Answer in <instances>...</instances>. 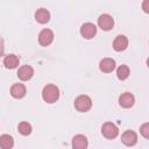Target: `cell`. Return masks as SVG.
Returning <instances> with one entry per match:
<instances>
[{"instance_id": "cell-5", "label": "cell", "mask_w": 149, "mask_h": 149, "mask_svg": "<svg viewBox=\"0 0 149 149\" xmlns=\"http://www.w3.org/2000/svg\"><path fill=\"white\" fill-rule=\"evenodd\" d=\"M80 34L84 38L90 40L97 34V27L91 22H86L80 27Z\"/></svg>"}, {"instance_id": "cell-6", "label": "cell", "mask_w": 149, "mask_h": 149, "mask_svg": "<svg viewBox=\"0 0 149 149\" xmlns=\"http://www.w3.org/2000/svg\"><path fill=\"white\" fill-rule=\"evenodd\" d=\"M52 41H54V33H52V30H50V29H43L40 33V35H38V42H40L41 45L47 47V45L51 44Z\"/></svg>"}, {"instance_id": "cell-8", "label": "cell", "mask_w": 149, "mask_h": 149, "mask_svg": "<svg viewBox=\"0 0 149 149\" xmlns=\"http://www.w3.org/2000/svg\"><path fill=\"white\" fill-rule=\"evenodd\" d=\"M121 141H122L123 144H126L128 147H132V146L136 144V142H137V135L133 130H126L122 134V136H121Z\"/></svg>"}, {"instance_id": "cell-17", "label": "cell", "mask_w": 149, "mask_h": 149, "mask_svg": "<svg viewBox=\"0 0 149 149\" xmlns=\"http://www.w3.org/2000/svg\"><path fill=\"white\" fill-rule=\"evenodd\" d=\"M116 76L120 80H125L129 76V68L127 65H120L116 70Z\"/></svg>"}, {"instance_id": "cell-16", "label": "cell", "mask_w": 149, "mask_h": 149, "mask_svg": "<svg viewBox=\"0 0 149 149\" xmlns=\"http://www.w3.org/2000/svg\"><path fill=\"white\" fill-rule=\"evenodd\" d=\"M14 146V140L10 135L3 134L0 136V148L1 149H12Z\"/></svg>"}, {"instance_id": "cell-14", "label": "cell", "mask_w": 149, "mask_h": 149, "mask_svg": "<svg viewBox=\"0 0 149 149\" xmlns=\"http://www.w3.org/2000/svg\"><path fill=\"white\" fill-rule=\"evenodd\" d=\"M19 57L15 56L14 54H9L7 55L5 58H3V65L7 68V69H15L19 66Z\"/></svg>"}, {"instance_id": "cell-13", "label": "cell", "mask_w": 149, "mask_h": 149, "mask_svg": "<svg viewBox=\"0 0 149 149\" xmlns=\"http://www.w3.org/2000/svg\"><path fill=\"white\" fill-rule=\"evenodd\" d=\"M10 94L12 97L16 98V99H21L26 95V86L23 84H14L12 87H10Z\"/></svg>"}, {"instance_id": "cell-10", "label": "cell", "mask_w": 149, "mask_h": 149, "mask_svg": "<svg viewBox=\"0 0 149 149\" xmlns=\"http://www.w3.org/2000/svg\"><path fill=\"white\" fill-rule=\"evenodd\" d=\"M33 74H34V69L30 65H22L17 71V77L23 81L29 80L33 77Z\"/></svg>"}, {"instance_id": "cell-20", "label": "cell", "mask_w": 149, "mask_h": 149, "mask_svg": "<svg viewBox=\"0 0 149 149\" xmlns=\"http://www.w3.org/2000/svg\"><path fill=\"white\" fill-rule=\"evenodd\" d=\"M148 3H149V0H146L143 2V9H144L146 13H148Z\"/></svg>"}, {"instance_id": "cell-15", "label": "cell", "mask_w": 149, "mask_h": 149, "mask_svg": "<svg viewBox=\"0 0 149 149\" xmlns=\"http://www.w3.org/2000/svg\"><path fill=\"white\" fill-rule=\"evenodd\" d=\"M35 19L38 23H47L50 20V13L45 9V8H40L37 9V12L35 13Z\"/></svg>"}, {"instance_id": "cell-11", "label": "cell", "mask_w": 149, "mask_h": 149, "mask_svg": "<svg viewBox=\"0 0 149 149\" xmlns=\"http://www.w3.org/2000/svg\"><path fill=\"white\" fill-rule=\"evenodd\" d=\"M87 146H88V142H87L86 136H84L81 134L73 136V139H72V148L73 149H86Z\"/></svg>"}, {"instance_id": "cell-7", "label": "cell", "mask_w": 149, "mask_h": 149, "mask_svg": "<svg viewBox=\"0 0 149 149\" xmlns=\"http://www.w3.org/2000/svg\"><path fill=\"white\" fill-rule=\"evenodd\" d=\"M134 102H135V98H134V95H133L132 93H129V92L122 93V94L120 95V98H119V104H120V106L123 107V108H130V107L134 105Z\"/></svg>"}, {"instance_id": "cell-9", "label": "cell", "mask_w": 149, "mask_h": 149, "mask_svg": "<svg viewBox=\"0 0 149 149\" xmlns=\"http://www.w3.org/2000/svg\"><path fill=\"white\" fill-rule=\"evenodd\" d=\"M128 47V40L125 35H118L113 41V48L115 51H123Z\"/></svg>"}, {"instance_id": "cell-4", "label": "cell", "mask_w": 149, "mask_h": 149, "mask_svg": "<svg viewBox=\"0 0 149 149\" xmlns=\"http://www.w3.org/2000/svg\"><path fill=\"white\" fill-rule=\"evenodd\" d=\"M98 26H99L102 30L108 31V30H111V29L113 28V26H114V20H113V17H112L111 15H108V14H102V15H100L99 19H98Z\"/></svg>"}, {"instance_id": "cell-2", "label": "cell", "mask_w": 149, "mask_h": 149, "mask_svg": "<svg viewBox=\"0 0 149 149\" xmlns=\"http://www.w3.org/2000/svg\"><path fill=\"white\" fill-rule=\"evenodd\" d=\"M74 107L79 112H87L92 107V100L88 95H79L74 100Z\"/></svg>"}, {"instance_id": "cell-12", "label": "cell", "mask_w": 149, "mask_h": 149, "mask_svg": "<svg viewBox=\"0 0 149 149\" xmlns=\"http://www.w3.org/2000/svg\"><path fill=\"white\" fill-rule=\"evenodd\" d=\"M99 68L102 72L105 73H109L115 69V61L112 58H104L100 61L99 63Z\"/></svg>"}, {"instance_id": "cell-3", "label": "cell", "mask_w": 149, "mask_h": 149, "mask_svg": "<svg viewBox=\"0 0 149 149\" xmlns=\"http://www.w3.org/2000/svg\"><path fill=\"white\" fill-rule=\"evenodd\" d=\"M101 133L106 139L112 140V139H115L118 136L119 129L113 122H105L101 127Z\"/></svg>"}, {"instance_id": "cell-1", "label": "cell", "mask_w": 149, "mask_h": 149, "mask_svg": "<svg viewBox=\"0 0 149 149\" xmlns=\"http://www.w3.org/2000/svg\"><path fill=\"white\" fill-rule=\"evenodd\" d=\"M42 98L45 102L48 104H52L56 102L59 98V90L56 85L54 84H49L47 86H44L43 91H42Z\"/></svg>"}, {"instance_id": "cell-18", "label": "cell", "mask_w": 149, "mask_h": 149, "mask_svg": "<svg viewBox=\"0 0 149 149\" xmlns=\"http://www.w3.org/2000/svg\"><path fill=\"white\" fill-rule=\"evenodd\" d=\"M17 129H19V133L21 135H24V136L26 135H29L31 133V126L28 122H26V121L20 122L19 126H17Z\"/></svg>"}, {"instance_id": "cell-19", "label": "cell", "mask_w": 149, "mask_h": 149, "mask_svg": "<svg viewBox=\"0 0 149 149\" xmlns=\"http://www.w3.org/2000/svg\"><path fill=\"white\" fill-rule=\"evenodd\" d=\"M149 123H143L142 126H141V128H140V132H141V134L143 135V137H146V139H148L149 137Z\"/></svg>"}, {"instance_id": "cell-21", "label": "cell", "mask_w": 149, "mask_h": 149, "mask_svg": "<svg viewBox=\"0 0 149 149\" xmlns=\"http://www.w3.org/2000/svg\"><path fill=\"white\" fill-rule=\"evenodd\" d=\"M2 52H3V45H2V41L0 40V56L2 55Z\"/></svg>"}]
</instances>
